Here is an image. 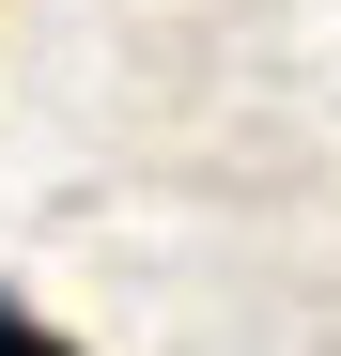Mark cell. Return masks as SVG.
Wrapping results in <instances>:
<instances>
[{
  "mask_svg": "<svg viewBox=\"0 0 341 356\" xmlns=\"http://www.w3.org/2000/svg\"><path fill=\"white\" fill-rule=\"evenodd\" d=\"M0 356H78V341H63V325H31L16 294H0Z\"/></svg>",
  "mask_w": 341,
  "mask_h": 356,
  "instance_id": "1",
  "label": "cell"
}]
</instances>
